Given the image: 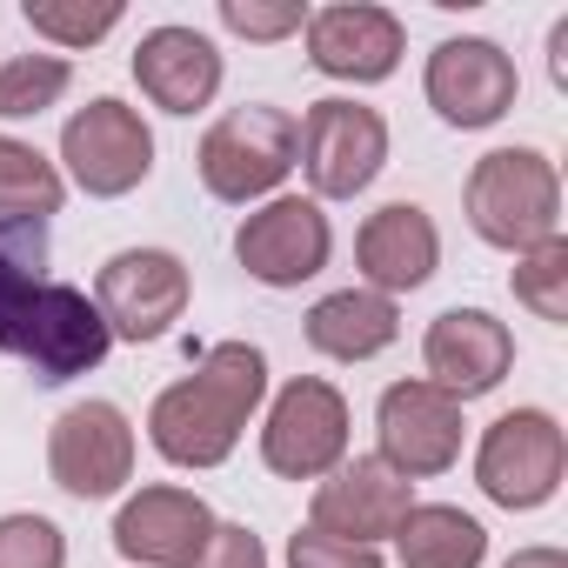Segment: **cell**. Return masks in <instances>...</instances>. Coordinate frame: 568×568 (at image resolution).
I'll list each match as a JSON object with an SVG mask.
<instances>
[{"mask_svg": "<svg viewBox=\"0 0 568 568\" xmlns=\"http://www.w3.org/2000/svg\"><path fill=\"white\" fill-rule=\"evenodd\" d=\"M501 568H568V555H561V548H548V541H535V548H515Z\"/></svg>", "mask_w": 568, "mask_h": 568, "instance_id": "f546056e", "label": "cell"}, {"mask_svg": "<svg viewBox=\"0 0 568 568\" xmlns=\"http://www.w3.org/2000/svg\"><path fill=\"white\" fill-rule=\"evenodd\" d=\"M48 221H0V355L34 368L41 388L81 382L108 362L114 335L88 288L54 281Z\"/></svg>", "mask_w": 568, "mask_h": 568, "instance_id": "6da1fadb", "label": "cell"}, {"mask_svg": "<svg viewBox=\"0 0 568 568\" xmlns=\"http://www.w3.org/2000/svg\"><path fill=\"white\" fill-rule=\"evenodd\" d=\"M187 295H194V281H187V261L168 254V247H121L101 261L94 274V308L108 322L114 342H161L181 315H187Z\"/></svg>", "mask_w": 568, "mask_h": 568, "instance_id": "9c48e42d", "label": "cell"}, {"mask_svg": "<svg viewBox=\"0 0 568 568\" xmlns=\"http://www.w3.org/2000/svg\"><path fill=\"white\" fill-rule=\"evenodd\" d=\"M395 555H402V568H481L488 528L455 501H415L395 528Z\"/></svg>", "mask_w": 568, "mask_h": 568, "instance_id": "44dd1931", "label": "cell"}, {"mask_svg": "<svg viewBox=\"0 0 568 568\" xmlns=\"http://www.w3.org/2000/svg\"><path fill=\"white\" fill-rule=\"evenodd\" d=\"M288 568H388L382 548H362V541H342L328 528H295L288 535Z\"/></svg>", "mask_w": 568, "mask_h": 568, "instance_id": "83f0119b", "label": "cell"}, {"mask_svg": "<svg viewBox=\"0 0 568 568\" xmlns=\"http://www.w3.org/2000/svg\"><path fill=\"white\" fill-rule=\"evenodd\" d=\"M415 508V481H402L395 468H382L375 455H355L342 468H328L315 481V501H308V521L342 535V541H362V548H382L402 515Z\"/></svg>", "mask_w": 568, "mask_h": 568, "instance_id": "2e32d148", "label": "cell"}, {"mask_svg": "<svg viewBox=\"0 0 568 568\" xmlns=\"http://www.w3.org/2000/svg\"><path fill=\"white\" fill-rule=\"evenodd\" d=\"M548 74H555V88H568V21H555V34H548Z\"/></svg>", "mask_w": 568, "mask_h": 568, "instance_id": "4dcf8cb0", "label": "cell"}, {"mask_svg": "<svg viewBox=\"0 0 568 568\" xmlns=\"http://www.w3.org/2000/svg\"><path fill=\"white\" fill-rule=\"evenodd\" d=\"M422 362H428L422 382H435V388L455 395V402H475V395H495V388L508 382V368H515V335H508V322H495L488 308H448V315L428 322Z\"/></svg>", "mask_w": 568, "mask_h": 568, "instance_id": "9a60e30c", "label": "cell"}, {"mask_svg": "<svg viewBox=\"0 0 568 568\" xmlns=\"http://www.w3.org/2000/svg\"><path fill=\"white\" fill-rule=\"evenodd\" d=\"M54 168H68V181L81 194H94V201H121L154 174V128L141 121V108L101 94V101L68 114Z\"/></svg>", "mask_w": 568, "mask_h": 568, "instance_id": "ba28073f", "label": "cell"}, {"mask_svg": "<svg viewBox=\"0 0 568 568\" xmlns=\"http://www.w3.org/2000/svg\"><path fill=\"white\" fill-rule=\"evenodd\" d=\"M48 475L74 501H108L134 481V422L114 402H74L48 428Z\"/></svg>", "mask_w": 568, "mask_h": 568, "instance_id": "7c38bea8", "label": "cell"}, {"mask_svg": "<svg viewBox=\"0 0 568 568\" xmlns=\"http://www.w3.org/2000/svg\"><path fill=\"white\" fill-rule=\"evenodd\" d=\"M335 254V227L322 214V201L308 194H274L261 201L254 214H241L234 227V261L247 267V281H261V288H302V281H315Z\"/></svg>", "mask_w": 568, "mask_h": 568, "instance_id": "8fae6325", "label": "cell"}, {"mask_svg": "<svg viewBox=\"0 0 568 568\" xmlns=\"http://www.w3.org/2000/svg\"><path fill=\"white\" fill-rule=\"evenodd\" d=\"M261 462L281 481H322L348 462V395L322 375H295L267 402L261 422Z\"/></svg>", "mask_w": 568, "mask_h": 568, "instance_id": "52a82bcc", "label": "cell"}, {"mask_svg": "<svg viewBox=\"0 0 568 568\" xmlns=\"http://www.w3.org/2000/svg\"><path fill=\"white\" fill-rule=\"evenodd\" d=\"M355 267H362V288L375 295H415L435 281L442 267V234H435V214L422 201H388L362 221L355 234Z\"/></svg>", "mask_w": 568, "mask_h": 568, "instance_id": "ac0fdd59", "label": "cell"}, {"mask_svg": "<svg viewBox=\"0 0 568 568\" xmlns=\"http://www.w3.org/2000/svg\"><path fill=\"white\" fill-rule=\"evenodd\" d=\"M207 528H214V508L194 488L154 481V488H141V495L121 501V515H114V555L134 561V568H187L201 555Z\"/></svg>", "mask_w": 568, "mask_h": 568, "instance_id": "e0dca14e", "label": "cell"}, {"mask_svg": "<svg viewBox=\"0 0 568 568\" xmlns=\"http://www.w3.org/2000/svg\"><path fill=\"white\" fill-rule=\"evenodd\" d=\"M267 402V355L254 342H214L194 375L168 382L148 408V442L174 468H221Z\"/></svg>", "mask_w": 568, "mask_h": 568, "instance_id": "7a4b0ae2", "label": "cell"}, {"mask_svg": "<svg viewBox=\"0 0 568 568\" xmlns=\"http://www.w3.org/2000/svg\"><path fill=\"white\" fill-rule=\"evenodd\" d=\"M187 568H267V548H261V535L247 521H214Z\"/></svg>", "mask_w": 568, "mask_h": 568, "instance_id": "f1b7e54d", "label": "cell"}, {"mask_svg": "<svg viewBox=\"0 0 568 568\" xmlns=\"http://www.w3.org/2000/svg\"><path fill=\"white\" fill-rule=\"evenodd\" d=\"M214 14H221L227 34L261 41V48H274V41H288V34L308 28V8H302V0H221Z\"/></svg>", "mask_w": 568, "mask_h": 568, "instance_id": "4316f807", "label": "cell"}, {"mask_svg": "<svg viewBox=\"0 0 568 568\" xmlns=\"http://www.w3.org/2000/svg\"><path fill=\"white\" fill-rule=\"evenodd\" d=\"M21 21L54 48H94L121 28V0H21Z\"/></svg>", "mask_w": 568, "mask_h": 568, "instance_id": "cb8c5ba5", "label": "cell"}, {"mask_svg": "<svg viewBox=\"0 0 568 568\" xmlns=\"http://www.w3.org/2000/svg\"><path fill=\"white\" fill-rule=\"evenodd\" d=\"M515 302L535 322H548V328L568 322V241L561 234L528 247V254H515Z\"/></svg>", "mask_w": 568, "mask_h": 568, "instance_id": "d4e9b609", "label": "cell"}, {"mask_svg": "<svg viewBox=\"0 0 568 568\" xmlns=\"http://www.w3.org/2000/svg\"><path fill=\"white\" fill-rule=\"evenodd\" d=\"M0 568H68V535L34 508L0 515Z\"/></svg>", "mask_w": 568, "mask_h": 568, "instance_id": "484cf974", "label": "cell"}, {"mask_svg": "<svg viewBox=\"0 0 568 568\" xmlns=\"http://www.w3.org/2000/svg\"><path fill=\"white\" fill-rule=\"evenodd\" d=\"M462 207L488 247L528 254V247L561 234V174L541 148H495L468 168Z\"/></svg>", "mask_w": 568, "mask_h": 568, "instance_id": "3957f363", "label": "cell"}, {"mask_svg": "<svg viewBox=\"0 0 568 568\" xmlns=\"http://www.w3.org/2000/svg\"><path fill=\"white\" fill-rule=\"evenodd\" d=\"M568 475V435L548 408H508L481 428V448H475V488L508 508V515H528V508H548L555 488Z\"/></svg>", "mask_w": 568, "mask_h": 568, "instance_id": "5b68a950", "label": "cell"}, {"mask_svg": "<svg viewBox=\"0 0 568 568\" xmlns=\"http://www.w3.org/2000/svg\"><path fill=\"white\" fill-rule=\"evenodd\" d=\"M68 201V174L34 148L0 134V221H54Z\"/></svg>", "mask_w": 568, "mask_h": 568, "instance_id": "7402d4cb", "label": "cell"}, {"mask_svg": "<svg viewBox=\"0 0 568 568\" xmlns=\"http://www.w3.org/2000/svg\"><path fill=\"white\" fill-rule=\"evenodd\" d=\"M302 41H308L315 74H328V81H355V88L388 81V74L402 68V54H408V28H402V14L375 8V0H335V8H308Z\"/></svg>", "mask_w": 568, "mask_h": 568, "instance_id": "5bb4252c", "label": "cell"}, {"mask_svg": "<svg viewBox=\"0 0 568 568\" xmlns=\"http://www.w3.org/2000/svg\"><path fill=\"white\" fill-rule=\"evenodd\" d=\"M295 168L308 174V201H355L375 187V174L388 168V121L362 101H315L295 121Z\"/></svg>", "mask_w": 568, "mask_h": 568, "instance_id": "8992f818", "label": "cell"}, {"mask_svg": "<svg viewBox=\"0 0 568 568\" xmlns=\"http://www.w3.org/2000/svg\"><path fill=\"white\" fill-rule=\"evenodd\" d=\"M422 94H428V108H435L448 128L475 134V128H495V121L515 108L521 74H515V54H508L501 41L455 34V41H442V48L428 54Z\"/></svg>", "mask_w": 568, "mask_h": 568, "instance_id": "4fadbf2b", "label": "cell"}, {"mask_svg": "<svg viewBox=\"0 0 568 568\" xmlns=\"http://www.w3.org/2000/svg\"><path fill=\"white\" fill-rule=\"evenodd\" d=\"M302 335L328 362H375L402 342V308L375 288H335L302 315Z\"/></svg>", "mask_w": 568, "mask_h": 568, "instance_id": "ffe728a7", "label": "cell"}, {"mask_svg": "<svg viewBox=\"0 0 568 568\" xmlns=\"http://www.w3.org/2000/svg\"><path fill=\"white\" fill-rule=\"evenodd\" d=\"M194 168H201V187L227 207H254V201H274L281 181L295 174V114L274 108V101H247V108H227L201 148H194Z\"/></svg>", "mask_w": 568, "mask_h": 568, "instance_id": "277c9868", "label": "cell"}, {"mask_svg": "<svg viewBox=\"0 0 568 568\" xmlns=\"http://www.w3.org/2000/svg\"><path fill=\"white\" fill-rule=\"evenodd\" d=\"M462 402L442 395L435 382L408 375V382H388L382 402H375V462L395 468L402 481H428V475H448L462 462Z\"/></svg>", "mask_w": 568, "mask_h": 568, "instance_id": "30bf717a", "label": "cell"}, {"mask_svg": "<svg viewBox=\"0 0 568 568\" xmlns=\"http://www.w3.org/2000/svg\"><path fill=\"white\" fill-rule=\"evenodd\" d=\"M221 74H227L221 48L201 28H181V21L148 28L141 48H134V81L161 114H201L221 94Z\"/></svg>", "mask_w": 568, "mask_h": 568, "instance_id": "d6986e66", "label": "cell"}, {"mask_svg": "<svg viewBox=\"0 0 568 568\" xmlns=\"http://www.w3.org/2000/svg\"><path fill=\"white\" fill-rule=\"evenodd\" d=\"M74 88V68L61 54H14L0 61V121H34Z\"/></svg>", "mask_w": 568, "mask_h": 568, "instance_id": "603a6c76", "label": "cell"}]
</instances>
